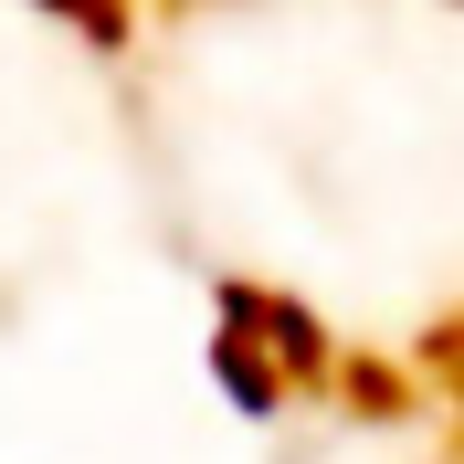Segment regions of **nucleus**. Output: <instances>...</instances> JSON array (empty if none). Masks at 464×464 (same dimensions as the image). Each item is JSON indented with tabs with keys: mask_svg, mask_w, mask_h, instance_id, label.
<instances>
[{
	"mask_svg": "<svg viewBox=\"0 0 464 464\" xmlns=\"http://www.w3.org/2000/svg\"><path fill=\"white\" fill-rule=\"evenodd\" d=\"M222 391H232L243 411H275V401H285V370H275L254 338H222Z\"/></svg>",
	"mask_w": 464,
	"mask_h": 464,
	"instance_id": "f257e3e1",
	"label": "nucleus"
},
{
	"mask_svg": "<svg viewBox=\"0 0 464 464\" xmlns=\"http://www.w3.org/2000/svg\"><path fill=\"white\" fill-rule=\"evenodd\" d=\"M43 11H74L85 32H116V0H43Z\"/></svg>",
	"mask_w": 464,
	"mask_h": 464,
	"instance_id": "f03ea898",
	"label": "nucleus"
}]
</instances>
